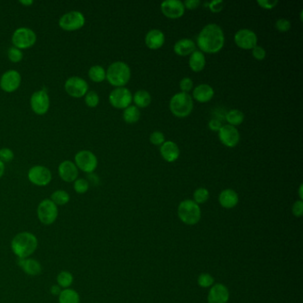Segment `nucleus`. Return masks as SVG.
I'll list each match as a JSON object with an SVG mask.
<instances>
[{
	"label": "nucleus",
	"mask_w": 303,
	"mask_h": 303,
	"mask_svg": "<svg viewBox=\"0 0 303 303\" xmlns=\"http://www.w3.org/2000/svg\"><path fill=\"white\" fill-rule=\"evenodd\" d=\"M225 36L218 24L210 23L201 29L197 38V44L201 52L215 54L223 49Z\"/></svg>",
	"instance_id": "f257e3e1"
},
{
	"label": "nucleus",
	"mask_w": 303,
	"mask_h": 303,
	"mask_svg": "<svg viewBox=\"0 0 303 303\" xmlns=\"http://www.w3.org/2000/svg\"><path fill=\"white\" fill-rule=\"evenodd\" d=\"M38 240L33 233L22 231L16 234L11 241V249L18 259L29 258L37 251Z\"/></svg>",
	"instance_id": "f03ea898"
},
{
	"label": "nucleus",
	"mask_w": 303,
	"mask_h": 303,
	"mask_svg": "<svg viewBox=\"0 0 303 303\" xmlns=\"http://www.w3.org/2000/svg\"><path fill=\"white\" fill-rule=\"evenodd\" d=\"M131 78V69L127 63L115 62L111 63L106 70V79L116 88H123Z\"/></svg>",
	"instance_id": "7ed1b4c3"
},
{
	"label": "nucleus",
	"mask_w": 303,
	"mask_h": 303,
	"mask_svg": "<svg viewBox=\"0 0 303 303\" xmlns=\"http://www.w3.org/2000/svg\"><path fill=\"white\" fill-rule=\"evenodd\" d=\"M193 100L188 93L180 92L170 100V110L176 117H186L193 110Z\"/></svg>",
	"instance_id": "20e7f679"
},
{
	"label": "nucleus",
	"mask_w": 303,
	"mask_h": 303,
	"mask_svg": "<svg viewBox=\"0 0 303 303\" xmlns=\"http://www.w3.org/2000/svg\"><path fill=\"white\" fill-rule=\"evenodd\" d=\"M178 216L184 224L196 225L201 219L200 206L190 199L182 201L178 206Z\"/></svg>",
	"instance_id": "39448f33"
},
{
	"label": "nucleus",
	"mask_w": 303,
	"mask_h": 303,
	"mask_svg": "<svg viewBox=\"0 0 303 303\" xmlns=\"http://www.w3.org/2000/svg\"><path fill=\"white\" fill-rule=\"evenodd\" d=\"M37 218L45 226H50L58 218V206L51 199H44L37 205Z\"/></svg>",
	"instance_id": "423d86ee"
},
{
	"label": "nucleus",
	"mask_w": 303,
	"mask_h": 303,
	"mask_svg": "<svg viewBox=\"0 0 303 303\" xmlns=\"http://www.w3.org/2000/svg\"><path fill=\"white\" fill-rule=\"evenodd\" d=\"M37 42V35L33 29L27 27H21L15 29L12 36V43L14 47L19 49L31 48Z\"/></svg>",
	"instance_id": "0eeeda50"
},
{
	"label": "nucleus",
	"mask_w": 303,
	"mask_h": 303,
	"mask_svg": "<svg viewBox=\"0 0 303 303\" xmlns=\"http://www.w3.org/2000/svg\"><path fill=\"white\" fill-rule=\"evenodd\" d=\"M84 23L85 18L79 11L68 12L59 20V26L66 31H75L81 29Z\"/></svg>",
	"instance_id": "6e6552de"
},
{
	"label": "nucleus",
	"mask_w": 303,
	"mask_h": 303,
	"mask_svg": "<svg viewBox=\"0 0 303 303\" xmlns=\"http://www.w3.org/2000/svg\"><path fill=\"white\" fill-rule=\"evenodd\" d=\"M75 164L81 171L93 174L98 165V159L90 150H80L75 156Z\"/></svg>",
	"instance_id": "1a4fd4ad"
},
{
	"label": "nucleus",
	"mask_w": 303,
	"mask_h": 303,
	"mask_svg": "<svg viewBox=\"0 0 303 303\" xmlns=\"http://www.w3.org/2000/svg\"><path fill=\"white\" fill-rule=\"evenodd\" d=\"M110 104L116 109H125L131 105L133 95L126 88H116L110 92L109 96Z\"/></svg>",
	"instance_id": "9d476101"
},
{
	"label": "nucleus",
	"mask_w": 303,
	"mask_h": 303,
	"mask_svg": "<svg viewBox=\"0 0 303 303\" xmlns=\"http://www.w3.org/2000/svg\"><path fill=\"white\" fill-rule=\"evenodd\" d=\"M28 179L37 186L44 187L51 183L52 172L48 167L43 165H35L28 172Z\"/></svg>",
	"instance_id": "9b49d317"
},
{
	"label": "nucleus",
	"mask_w": 303,
	"mask_h": 303,
	"mask_svg": "<svg viewBox=\"0 0 303 303\" xmlns=\"http://www.w3.org/2000/svg\"><path fill=\"white\" fill-rule=\"evenodd\" d=\"M64 88L68 95L74 98H80L86 95L88 92V84L84 78L74 76L69 77L66 80Z\"/></svg>",
	"instance_id": "f8f14e48"
},
{
	"label": "nucleus",
	"mask_w": 303,
	"mask_h": 303,
	"mask_svg": "<svg viewBox=\"0 0 303 303\" xmlns=\"http://www.w3.org/2000/svg\"><path fill=\"white\" fill-rule=\"evenodd\" d=\"M30 107L37 115H45L50 107V99L46 89L34 92L30 98Z\"/></svg>",
	"instance_id": "ddd939ff"
},
{
	"label": "nucleus",
	"mask_w": 303,
	"mask_h": 303,
	"mask_svg": "<svg viewBox=\"0 0 303 303\" xmlns=\"http://www.w3.org/2000/svg\"><path fill=\"white\" fill-rule=\"evenodd\" d=\"M22 83V76L17 70L6 71L0 78V88L7 93H13L18 89Z\"/></svg>",
	"instance_id": "4468645a"
},
{
	"label": "nucleus",
	"mask_w": 303,
	"mask_h": 303,
	"mask_svg": "<svg viewBox=\"0 0 303 303\" xmlns=\"http://www.w3.org/2000/svg\"><path fill=\"white\" fill-rule=\"evenodd\" d=\"M219 139L223 145L233 148L238 145L240 141V134L238 128L230 124L223 125L219 130Z\"/></svg>",
	"instance_id": "2eb2a0df"
},
{
	"label": "nucleus",
	"mask_w": 303,
	"mask_h": 303,
	"mask_svg": "<svg viewBox=\"0 0 303 303\" xmlns=\"http://www.w3.org/2000/svg\"><path fill=\"white\" fill-rule=\"evenodd\" d=\"M235 43L243 49H252L257 46L258 37L252 29H241L235 34Z\"/></svg>",
	"instance_id": "dca6fc26"
},
{
	"label": "nucleus",
	"mask_w": 303,
	"mask_h": 303,
	"mask_svg": "<svg viewBox=\"0 0 303 303\" xmlns=\"http://www.w3.org/2000/svg\"><path fill=\"white\" fill-rule=\"evenodd\" d=\"M161 11L168 18L177 19L184 15L185 7L181 0H165L161 3Z\"/></svg>",
	"instance_id": "f3484780"
},
{
	"label": "nucleus",
	"mask_w": 303,
	"mask_h": 303,
	"mask_svg": "<svg viewBox=\"0 0 303 303\" xmlns=\"http://www.w3.org/2000/svg\"><path fill=\"white\" fill-rule=\"evenodd\" d=\"M59 176L66 183H72L78 178V168L72 161L65 160L59 164Z\"/></svg>",
	"instance_id": "a211bd4d"
},
{
	"label": "nucleus",
	"mask_w": 303,
	"mask_h": 303,
	"mask_svg": "<svg viewBox=\"0 0 303 303\" xmlns=\"http://www.w3.org/2000/svg\"><path fill=\"white\" fill-rule=\"evenodd\" d=\"M230 299V292L226 285L216 284L209 290L207 301L208 303H228Z\"/></svg>",
	"instance_id": "6ab92c4d"
},
{
	"label": "nucleus",
	"mask_w": 303,
	"mask_h": 303,
	"mask_svg": "<svg viewBox=\"0 0 303 303\" xmlns=\"http://www.w3.org/2000/svg\"><path fill=\"white\" fill-rule=\"evenodd\" d=\"M19 266L26 274L30 277H37L42 273V265L36 259L26 258V259H18L17 261Z\"/></svg>",
	"instance_id": "aec40b11"
},
{
	"label": "nucleus",
	"mask_w": 303,
	"mask_h": 303,
	"mask_svg": "<svg viewBox=\"0 0 303 303\" xmlns=\"http://www.w3.org/2000/svg\"><path fill=\"white\" fill-rule=\"evenodd\" d=\"M160 154L164 160L172 163L180 157L179 147L172 141H165L161 145Z\"/></svg>",
	"instance_id": "412c9836"
},
{
	"label": "nucleus",
	"mask_w": 303,
	"mask_h": 303,
	"mask_svg": "<svg viewBox=\"0 0 303 303\" xmlns=\"http://www.w3.org/2000/svg\"><path fill=\"white\" fill-rule=\"evenodd\" d=\"M164 34L160 29H150L145 36V44L148 48L152 50L160 48L164 45Z\"/></svg>",
	"instance_id": "4be33fe9"
},
{
	"label": "nucleus",
	"mask_w": 303,
	"mask_h": 303,
	"mask_svg": "<svg viewBox=\"0 0 303 303\" xmlns=\"http://www.w3.org/2000/svg\"><path fill=\"white\" fill-rule=\"evenodd\" d=\"M238 202H239V197L238 193L234 190L226 189L220 193L219 203L223 208H234L235 206H237Z\"/></svg>",
	"instance_id": "5701e85b"
},
{
	"label": "nucleus",
	"mask_w": 303,
	"mask_h": 303,
	"mask_svg": "<svg viewBox=\"0 0 303 303\" xmlns=\"http://www.w3.org/2000/svg\"><path fill=\"white\" fill-rule=\"evenodd\" d=\"M214 95L213 88L208 84H200L193 90V97L199 103H207Z\"/></svg>",
	"instance_id": "b1692460"
},
{
	"label": "nucleus",
	"mask_w": 303,
	"mask_h": 303,
	"mask_svg": "<svg viewBox=\"0 0 303 303\" xmlns=\"http://www.w3.org/2000/svg\"><path fill=\"white\" fill-rule=\"evenodd\" d=\"M174 51L181 56L191 55L196 51V43L190 38L180 39L174 46Z\"/></svg>",
	"instance_id": "393cba45"
},
{
	"label": "nucleus",
	"mask_w": 303,
	"mask_h": 303,
	"mask_svg": "<svg viewBox=\"0 0 303 303\" xmlns=\"http://www.w3.org/2000/svg\"><path fill=\"white\" fill-rule=\"evenodd\" d=\"M189 65L190 69L195 72H199L201 70H204L205 66V57L204 53L198 50L193 52L190 55Z\"/></svg>",
	"instance_id": "a878e982"
},
{
	"label": "nucleus",
	"mask_w": 303,
	"mask_h": 303,
	"mask_svg": "<svg viewBox=\"0 0 303 303\" xmlns=\"http://www.w3.org/2000/svg\"><path fill=\"white\" fill-rule=\"evenodd\" d=\"M58 301L59 303H80V296L74 289H62L58 295Z\"/></svg>",
	"instance_id": "bb28decb"
},
{
	"label": "nucleus",
	"mask_w": 303,
	"mask_h": 303,
	"mask_svg": "<svg viewBox=\"0 0 303 303\" xmlns=\"http://www.w3.org/2000/svg\"><path fill=\"white\" fill-rule=\"evenodd\" d=\"M133 100L138 108H146L151 103V95L146 90H138L133 96Z\"/></svg>",
	"instance_id": "cd10ccee"
},
{
	"label": "nucleus",
	"mask_w": 303,
	"mask_h": 303,
	"mask_svg": "<svg viewBox=\"0 0 303 303\" xmlns=\"http://www.w3.org/2000/svg\"><path fill=\"white\" fill-rule=\"evenodd\" d=\"M141 117V111H140L138 107L135 105H130L127 108H125L123 112V118L126 123L129 124H134L139 120Z\"/></svg>",
	"instance_id": "c85d7f7f"
},
{
	"label": "nucleus",
	"mask_w": 303,
	"mask_h": 303,
	"mask_svg": "<svg viewBox=\"0 0 303 303\" xmlns=\"http://www.w3.org/2000/svg\"><path fill=\"white\" fill-rule=\"evenodd\" d=\"M88 76L92 81L100 83V82H103L104 79H106V70H104V68L102 66H92L88 71Z\"/></svg>",
	"instance_id": "c756f323"
},
{
	"label": "nucleus",
	"mask_w": 303,
	"mask_h": 303,
	"mask_svg": "<svg viewBox=\"0 0 303 303\" xmlns=\"http://www.w3.org/2000/svg\"><path fill=\"white\" fill-rule=\"evenodd\" d=\"M74 281L73 275L70 271H62L57 275L56 282L61 288H70Z\"/></svg>",
	"instance_id": "7c9ffc66"
},
{
	"label": "nucleus",
	"mask_w": 303,
	"mask_h": 303,
	"mask_svg": "<svg viewBox=\"0 0 303 303\" xmlns=\"http://www.w3.org/2000/svg\"><path fill=\"white\" fill-rule=\"evenodd\" d=\"M225 118L229 124L236 126L243 123V121L245 119V114L243 113L241 110H231L227 112Z\"/></svg>",
	"instance_id": "2f4dec72"
},
{
	"label": "nucleus",
	"mask_w": 303,
	"mask_h": 303,
	"mask_svg": "<svg viewBox=\"0 0 303 303\" xmlns=\"http://www.w3.org/2000/svg\"><path fill=\"white\" fill-rule=\"evenodd\" d=\"M50 199L57 206H59V205H65L70 202V194L68 193L65 190H55V192H53V194H52Z\"/></svg>",
	"instance_id": "473e14b6"
},
{
	"label": "nucleus",
	"mask_w": 303,
	"mask_h": 303,
	"mask_svg": "<svg viewBox=\"0 0 303 303\" xmlns=\"http://www.w3.org/2000/svg\"><path fill=\"white\" fill-rule=\"evenodd\" d=\"M209 197H210V193L208 190L205 188H198L194 191L193 201L198 205L205 204V202L208 200Z\"/></svg>",
	"instance_id": "72a5a7b5"
},
{
	"label": "nucleus",
	"mask_w": 303,
	"mask_h": 303,
	"mask_svg": "<svg viewBox=\"0 0 303 303\" xmlns=\"http://www.w3.org/2000/svg\"><path fill=\"white\" fill-rule=\"evenodd\" d=\"M214 284V278L208 273H202L197 278V285L202 288H208Z\"/></svg>",
	"instance_id": "f704fd0d"
},
{
	"label": "nucleus",
	"mask_w": 303,
	"mask_h": 303,
	"mask_svg": "<svg viewBox=\"0 0 303 303\" xmlns=\"http://www.w3.org/2000/svg\"><path fill=\"white\" fill-rule=\"evenodd\" d=\"M84 103L90 108H95L98 106L100 103V97L95 91H88L84 95Z\"/></svg>",
	"instance_id": "c9c22d12"
},
{
	"label": "nucleus",
	"mask_w": 303,
	"mask_h": 303,
	"mask_svg": "<svg viewBox=\"0 0 303 303\" xmlns=\"http://www.w3.org/2000/svg\"><path fill=\"white\" fill-rule=\"evenodd\" d=\"M89 190V183L85 179L83 178H77L74 182V190L77 194H84L88 192Z\"/></svg>",
	"instance_id": "e433bc0d"
},
{
	"label": "nucleus",
	"mask_w": 303,
	"mask_h": 303,
	"mask_svg": "<svg viewBox=\"0 0 303 303\" xmlns=\"http://www.w3.org/2000/svg\"><path fill=\"white\" fill-rule=\"evenodd\" d=\"M8 55L9 60L13 62H21L23 58V53L22 50L15 47H12L8 49Z\"/></svg>",
	"instance_id": "4c0bfd02"
},
{
	"label": "nucleus",
	"mask_w": 303,
	"mask_h": 303,
	"mask_svg": "<svg viewBox=\"0 0 303 303\" xmlns=\"http://www.w3.org/2000/svg\"><path fill=\"white\" fill-rule=\"evenodd\" d=\"M150 143L157 145V146H161L163 143L165 142L164 139V134L162 132L155 131L150 135Z\"/></svg>",
	"instance_id": "58836bf2"
},
{
	"label": "nucleus",
	"mask_w": 303,
	"mask_h": 303,
	"mask_svg": "<svg viewBox=\"0 0 303 303\" xmlns=\"http://www.w3.org/2000/svg\"><path fill=\"white\" fill-rule=\"evenodd\" d=\"M276 29H278L280 32H286L289 29H291V22L288 19L280 18L277 20L276 22Z\"/></svg>",
	"instance_id": "ea45409f"
},
{
	"label": "nucleus",
	"mask_w": 303,
	"mask_h": 303,
	"mask_svg": "<svg viewBox=\"0 0 303 303\" xmlns=\"http://www.w3.org/2000/svg\"><path fill=\"white\" fill-rule=\"evenodd\" d=\"M15 158V153L11 149L3 148L0 150V160L4 162H11Z\"/></svg>",
	"instance_id": "a19ab883"
},
{
	"label": "nucleus",
	"mask_w": 303,
	"mask_h": 303,
	"mask_svg": "<svg viewBox=\"0 0 303 303\" xmlns=\"http://www.w3.org/2000/svg\"><path fill=\"white\" fill-rule=\"evenodd\" d=\"M193 80L190 77H183L182 80L180 81V88L183 93H188L193 88Z\"/></svg>",
	"instance_id": "79ce46f5"
},
{
	"label": "nucleus",
	"mask_w": 303,
	"mask_h": 303,
	"mask_svg": "<svg viewBox=\"0 0 303 303\" xmlns=\"http://www.w3.org/2000/svg\"><path fill=\"white\" fill-rule=\"evenodd\" d=\"M252 53L253 57L259 61H263L266 57V50L263 47H259V46H255L254 48H252Z\"/></svg>",
	"instance_id": "37998d69"
},
{
	"label": "nucleus",
	"mask_w": 303,
	"mask_h": 303,
	"mask_svg": "<svg viewBox=\"0 0 303 303\" xmlns=\"http://www.w3.org/2000/svg\"><path fill=\"white\" fill-rule=\"evenodd\" d=\"M292 214L297 217L300 218L303 214V202L302 200H297L293 203L292 207Z\"/></svg>",
	"instance_id": "c03bdc74"
},
{
	"label": "nucleus",
	"mask_w": 303,
	"mask_h": 303,
	"mask_svg": "<svg viewBox=\"0 0 303 303\" xmlns=\"http://www.w3.org/2000/svg\"><path fill=\"white\" fill-rule=\"evenodd\" d=\"M257 4L264 9H273L278 4V0H257Z\"/></svg>",
	"instance_id": "a18cd8bd"
},
{
	"label": "nucleus",
	"mask_w": 303,
	"mask_h": 303,
	"mask_svg": "<svg viewBox=\"0 0 303 303\" xmlns=\"http://www.w3.org/2000/svg\"><path fill=\"white\" fill-rule=\"evenodd\" d=\"M224 5L223 0H213L209 3V9L213 13H219L223 10Z\"/></svg>",
	"instance_id": "49530a36"
},
{
	"label": "nucleus",
	"mask_w": 303,
	"mask_h": 303,
	"mask_svg": "<svg viewBox=\"0 0 303 303\" xmlns=\"http://www.w3.org/2000/svg\"><path fill=\"white\" fill-rule=\"evenodd\" d=\"M200 0H186V1L183 2V5H184L185 8L191 9V10L198 8L200 6Z\"/></svg>",
	"instance_id": "de8ad7c7"
},
{
	"label": "nucleus",
	"mask_w": 303,
	"mask_h": 303,
	"mask_svg": "<svg viewBox=\"0 0 303 303\" xmlns=\"http://www.w3.org/2000/svg\"><path fill=\"white\" fill-rule=\"evenodd\" d=\"M208 126L212 131L219 132L221 127L223 126V124L218 119H212V120L209 121Z\"/></svg>",
	"instance_id": "09e8293b"
},
{
	"label": "nucleus",
	"mask_w": 303,
	"mask_h": 303,
	"mask_svg": "<svg viewBox=\"0 0 303 303\" xmlns=\"http://www.w3.org/2000/svg\"><path fill=\"white\" fill-rule=\"evenodd\" d=\"M61 291H62L61 287L57 285H53L51 289H50V292H51L52 294L55 296H58Z\"/></svg>",
	"instance_id": "8fccbe9b"
},
{
	"label": "nucleus",
	"mask_w": 303,
	"mask_h": 303,
	"mask_svg": "<svg viewBox=\"0 0 303 303\" xmlns=\"http://www.w3.org/2000/svg\"><path fill=\"white\" fill-rule=\"evenodd\" d=\"M19 2L24 6H31L34 3L33 0H20Z\"/></svg>",
	"instance_id": "3c124183"
},
{
	"label": "nucleus",
	"mask_w": 303,
	"mask_h": 303,
	"mask_svg": "<svg viewBox=\"0 0 303 303\" xmlns=\"http://www.w3.org/2000/svg\"><path fill=\"white\" fill-rule=\"evenodd\" d=\"M5 172V164L0 160V179L2 178V176L4 175Z\"/></svg>",
	"instance_id": "603ef678"
},
{
	"label": "nucleus",
	"mask_w": 303,
	"mask_h": 303,
	"mask_svg": "<svg viewBox=\"0 0 303 303\" xmlns=\"http://www.w3.org/2000/svg\"><path fill=\"white\" fill-rule=\"evenodd\" d=\"M302 187H303L302 184H300V185H299V198H300V200H302V198H303Z\"/></svg>",
	"instance_id": "864d4df0"
}]
</instances>
